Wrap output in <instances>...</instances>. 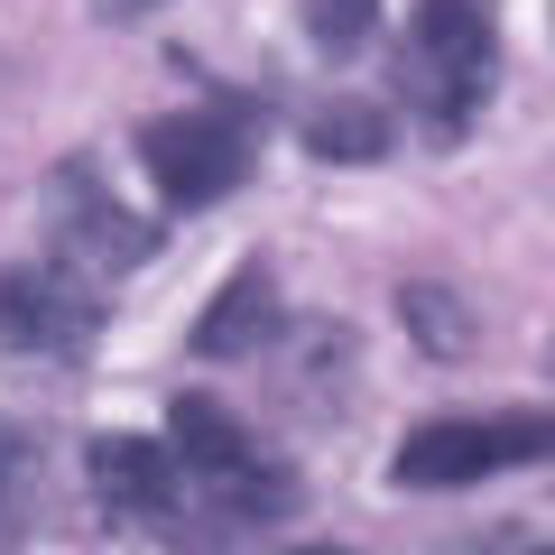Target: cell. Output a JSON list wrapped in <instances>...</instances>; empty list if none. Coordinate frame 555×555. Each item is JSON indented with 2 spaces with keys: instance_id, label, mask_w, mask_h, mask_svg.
Here are the masks:
<instances>
[{
  "instance_id": "cell-10",
  "label": "cell",
  "mask_w": 555,
  "mask_h": 555,
  "mask_svg": "<svg viewBox=\"0 0 555 555\" xmlns=\"http://www.w3.org/2000/svg\"><path fill=\"white\" fill-rule=\"evenodd\" d=\"M297 28L315 56H361L379 38V0H297Z\"/></svg>"
},
{
  "instance_id": "cell-6",
  "label": "cell",
  "mask_w": 555,
  "mask_h": 555,
  "mask_svg": "<svg viewBox=\"0 0 555 555\" xmlns=\"http://www.w3.org/2000/svg\"><path fill=\"white\" fill-rule=\"evenodd\" d=\"M269 334H278V278L269 269H232L214 287V306L195 315V352L204 361H241V352H259Z\"/></svg>"
},
{
  "instance_id": "cell-3",
  "label": "cell",
  "mask_w": 555,
  "mask_h": 555,
  "mask_svg": "<svg viewBox=\"0 0 555 555\" xmlns=\"http://www.w3.org/2000/svg\"><path fill=\"white\" fill-rule=\"evenodd\" d=\"M555 454V408H509V416H436L389 454L398 491H463L491 481L509 463H546Z\"/></svg>"
},
{
  "instance_id": "cell-1",
  "label": "cell",
  "mask_w": 555,
  "mask_h": 555,
  "mask_svg": "<svg viewBox=\"0 0 555 555\" xmlns=\"http://www.w3.org/2000/svg\"><path fill=\"white\" fill-rule=\"evenodd\" d=\"M398 93L426 112L436 139H463V120L491 93V20H481V0H416L408 56H398Z\"/></svg>"
},
{
  "instance_id": "cell-2",
  "label": "cell",
  "mask_w": 555,
  "mask_h": 555,
  "mask_svg": "<svg viewBox=\"0 0 555 555\" xmlns=\"http://www.w3.org/2000/svg\"><path fill=\"white\" fill-rule=\"evenodd\" d=\"M167 454H177L185 473L204 481V500H222L241 528H250V518H287V509H297L287 463L259 454L250 426H241L222 398H177V408H167Z\"/></svg>"
},
{
  "instance_id": "cell-9",
  "label": "cell",
  "mask_w": 555,
  "mask_h": 555,
  "mask_svg": "<svg viewBox=\"0 0 555 555\" xmlns=\"http://www.w3.org/2000/svg\"><path fill=\"white\" fill-rule=\"evenodd\" d=\"M306 149H315V158L361 167V158L389 149V112H379V102H324V112L306 120Z\"/></svg>"
},
{
  "instance_id": "cell-5",
  "label": "cell",
  "mask_w": 555,
  "mask_h": 555,
  "mask_svg": "<svg viewBox=\"0 0 555 555\" xmlns=\"http://www.w3.org/2000/svg\"><path fill=\"white\" fill-rule=\"evenodd\" d=\"M0 334L20 352H83L93 334V287H75L65 269H20L0 287Z\"/></svg>"
},
{
  "instance_id": "cell-11",
  "label": "cell",
  "mask_w": 555,
  "mask_h": 555,
  "mask_svg": "<svg viewBox=\"0 0 555 555\" xmlns=\"http://www.w3.org/2000/svg\"><path fill=\"white\" fill-rule=\"evenodd\" d=\"M20 500H28V444H20V436H0V528L20 518Z\"/></svg>"
},
{
  "instance_id": "cell-12",
  "label": "cell",
  "mask_w": 555,
  "mask_h": 555,
  "mask_svg": "<svg viewBox=\"0 0 555 555\" xmlns=\"http://www.w3.org/2000/svg\"><path fill=\"white\" fill-rule=\"evenodd\" d=\"M297 555H361V546H297Z\"/></svg>"
},
{
  "instance_id": "cell-7",
  "label": "cell",
  "mask_w": 555,
  "mask_h": 555,
  "mask_svg": "<svg viewBox=\"0 0 555 555\" xmlns=\"http://www.w3.org/2000/svg\"><path fill=\"white\" fill-rule=\"evenodd\" d=\"M65 241H75V259L83 269H139V259H149V222H130L120 214V204H93V195H65Z\"/></svg>"
},
{
  "instance_id": "cell-13",
  "label": "cell",
  "mask_w": 555,
  "mask_h": 555,
  "mask_svg": "<svg viewBox=\"0 0 555 555\" xmlns=\"http://www.w3.org/2000/svg\"><path fill=\"white\" fill-rule=\"evenodd\" d=\"M546 555H555V546H546Z\"/></svg>"
},
{
  "instance_id": "cell-8",
  "label": "cell",
  "mask_w": 555,
  "mask_h": 555,
  "mask_svg": "<svg viewBox=\"0 0 555 555\" xmlns=\"http://www.w3.org/2000/svg\"><path fill=\"white\" fill-rule=\"evenodd\" d=\"M398 324H408L436 361H463V352H473V306H463L454 287H436V278H408V287H398Z\"/></svg>"
},
{
  "instance_id": "cell-4",
  "label": "cell",
  "mask_w": 555,
  "mask_h": 555,
  "mask_svg": "<svg viewBox=\"0 0 555 555\" xmlns=\"http://www.w3.org/2000/svg\"><path fill=\"white\" fill-rule=\"evenodd\" d=\"M139 167L177 214H214L241 177H250V130L222 112H177V120H149L139 130Z\"/></svg>"
}]
</instances>
